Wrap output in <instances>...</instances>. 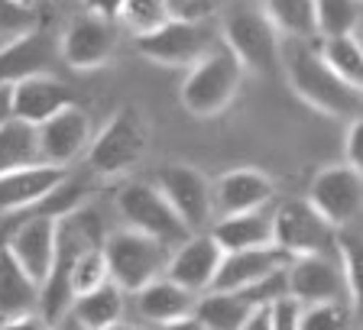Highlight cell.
I'll use <instances>...</instances> for the list:
<instances>
[{
  "label": "cell",
  "mask_w": 363,
  "mask_h": 330,
  "mask_svg": "<svg viewBox=\"0 0 363 330\" xmlns=\"http://www.w3.org/2000/svg\"><path fill=\"white\" fill-rule=\"evenodd\" d=\"M36 140H39V162L65 169V165L88 146L91 123H88V117H84V110L78 104L65 107V110H59L45 123H39Z\"/></svg>",
  "instance_id": "18"
},
{
  "label": "cell",
  "mask_w": 363,
  "mask_h": 330,
  "mask_svg": "<svg viewBox=\"0 0 363 330\" xmlns=\"http://www.w3.org/2000/svg\"><path fill=\"white\" fill-rule=\"evenodd\" d=\"M344 159L350 165V169H357L360 172V165H363V120L360 117H354L347 127V143H344Z\"/></svg>",
  "instance_id": "35"
},
{
  "label": "cell",
  "mask_w": 363,
  "mask_h": 330,
  "mask_svg": "<svg viewBox=\"0 0 363 330\" xmlns=\"http://www.w3.org/2000/svg\"><path fill=\"white\" fill-rule=\"evenodd\" d=\"M117 30L113 20L98 13H82L68 23V30L59 39V55L72 68H98L113 55Z\"/></svg>",
  "instance_id": "14"
},
{
  "label": "cell",
  "mask_w": 363,
  "mask_h": 330,
  "mask_svg": "<svg viewBox=\"0 0 363 330\" xmlns=\"http://www.w3.org/2000/svg\"><path fill=\"white\" fill-rule=\"evenodd\" d=\"M52 330H91V327H84V324L78 321V317L72 314V311H65V314H62L59 321L52 324Z\"/></svg>",
  "instance_id": "42"
},
{
  "label": "cell",
  "mask_w": 363,
  "mask_h": 330,
  "mask_svg": "<svg viewBox=\"0 0 363 330\" xmlns=\"http://www.w3.org/2000/svg\"><path fill=\"white\" fill-rule=\"evenodd\" d=\"M68 311H72L84 327L104 330V327H111V324H117L123 317V292L113 285V282H104V285H98L94 292L72 298Z\"/></svg>",
  "instance_id": "27"
},
{
  "label": "cell",
  "mask_w": 363,
  "mask_h": 330,
  "mask_svg": "<svg viewBox=\"0 0 363 330\" xmlns=\"http://www.w3.org/2000/svg\"><path fill=\"white\" fill-rule=\"evenodd\" d=\"M166 4H169V13L179 16V20H198L204 0H166Z\"/></svg>",
  "instance_id": "39"
},
{
  "label": "cell",
  "mask_w": 363,
  "mask_h": 330,
  "mask_svg": "<svg viewBox=\"0 0 363 330\" xmlns=\"http://www.w3.org/2000/svg\"><path fill=\"white\" fill-rule=\"evenodd\" d=\"M298 330H354L350 301H321L298 308Z\"/></svg>",
  "instance_id": "31"
},
{
  "label": "cell",
  "mask_w": 363,
  "mask_h": 330,
  "mask_svg": "<svg viewBox=\"0 0 363 330\" xmlns=\"http://www.w3.org/2000/svg\"><path fill=\"white\" fill-rule=\"evenodd\" d=\"M55 233H59V220H52V217H26L7 227L4 246L10 249V256L30 272V278L39 282V285L45 282L49 266H52Z\"/></svg>",
  "instance_id": "15"
},
{
  "label": "cell",
  "mask_w": 363,
  "mask_h": 330,
  "mask_svg": "<svg viewBox=\"0 0 363 330\" xmlns=\"http://www.w3.org/2000/svg\"><path fill=\"white\" fill-rule=\"evenodd\" d=\"M59 36L49 30H30L10 39L0 49V84H16L36 75H52V65L59 62Z\"/></svg>",
  "instance_id": "13"
},
{
  "label": "cell",
  "mask_w": 363,
  "mask_h": 330,
  "mask_svg": "<svg viewBox=\"0 0 363 330\" xmlns=\"http://www.w3.org/2000/svg\"><path fill=\"white\" fill-rule=\"evenodd\" d=\"M298 301L292 298H276L272 301V330H298Z\"/></svg>",
  "instance_id": "36"
},
{
  "label": "cell",
  "mask_w": 363,
  "mask_h": 330,
  "mask_svg": "<svg viewBox=\"0 0 363 330\" xmlns=\"http://www.w3.org/2000/svg\"><path fill=\"white\" fill-rule=\"evenodd\" d=\"M220 246V253H237V249H257V246H276L272 243V214L247 210L234 217H220L208 233Z\"/></svg>",
  "instance_id": "22"
},
{
  "label": "cell",
  "mask_w": 363,
  "mask_h": 330,
  "mask_svg": "<svg viewBox=\"0 0 363 330\" xmlns=\"http://www.w3.org/2000/svg\"><path fill=\"white\" fill-rule=\"evenodd\" d=\"M214 210L220 217H234L247 210H259L272 198V181L257 169H234L211 188Z\"/></svg>",
  "instance_id": "21"
},
{
  "label": "cell",
  "mask_w": 363,
  "mask_h": 330,
  "mask_svg": "<svg viewBox=\"0 0 363 330\" xmlns=\"http://www.w3.org/2000/svg\"><path fill=\"white\" fill-rule=\"evenodd\" d=\"M253 308L257 305L247 298V292H208L201 301H195L191 314L208 330H237Z\"/></svg>",
  "instance_id": "25"
},
{
  "label": "cell",
  "mask_w": 363,
  "mask_h": 330,
  "mask_svg": "<svg viewBox=\"0 0 363 330\" xmlns=\"http://www.w3.org/2000/svg\"><path fill=\"white\" fill-rule=\"evenodd\" d=\"M117 207L127 217L130 230L146 233L162 246H182L191 237V230L182 224V217L172 210V204L159 195L156 185L146 181H130L117 198Z\"/></svg>",
  "instance_id": "5"
},
{
  "label": "cell",
  "mask_w": 363,
  "mask_h": 330,
  "mask_svg": "<svg viewBox=\"0 0 363 330\" xmlns=\"http://www.w3.org/2000/svg\"><path fill=\"white\" fill-rule=\"evenodd\" d=\"M104 330H140V327H130V324H121V321H117V324H111V327H104Z\"/></svg>",
  "instance_id": "44"
},
{
  "label": "cell",
  "mask_w": 363,
  "mask_h": 330,
  "mask_svg": "<svg viewBox=\"0 0 363 330\" xmlns=\"http://www.w3.org/2000/svg\"><path fill=\"white\" fill-rule=\"evenodd\" d=\"M84 233L78 227V217H62L59 220V233H55V253H52V266L49 275L39 285V308H43V321L52 327L72 305V263H75L78 249L84 246Z\"/></svg>",
  "instance_id": "11"
},
{
  "label": "cell",
  "mask_w": 363,
  "mask_h": 330,
  "mask_svg": "<svg viewBox=\"0 0 363 330\" xmlns=\"http://www.w3.org/2000/svg\"><path fill=\"white\" fill-rule=\"evenodd\" d=\"M101 253L107 263V275L121 292H140L152 278L162 275L169 266V246L136 230L111 233Z\"/></svg>",
  "instance_id": "3"
},
{
  "label": "cell",
  "mask_w": 363,
  "mask_h": 330,
  "mask_svg": "<svg viewBox=\"0 0 363 330\" xmlns=\"http://www.w3.org/2000/svg\"><path fill=\"white\" fill-rule=\"evenodd\" d=\"M240 78H243V65L224 42H218L201 62H195L191 75L185 78L182 104L195 117H214L237 98Z\"/></svg>",
  "instance_id": "2"
},
{
  "label": "cell",
  "mask_w": 363,
  "mask_h": 330,
  "mask_svg": "<svg viewBox=\"0 0 363 330\" xmlns=\"http://www.w3.org/2000/svg\"><path fill=\"white\" fill-rule=\"evenodd\" d=\"M237 330H272V305H259L250 311V317Z\"/></svg>",
  "instance_id": "37"
},
{
  "label": "cell",
  "mask_w": 363,
  "mask_h": 330,
  "mask_svg": "<svg viewBox=\"0 0 363 330\" xmlns=\"http://www.w3.org/2000/svg\"><path fill=\"white\" fill-rule=\"evenodd\" d=\"M121 16L127 20V26L136 33V36L159 30L166 20H172L166 0H123V4H121Z\"/></svg>",
  "instance_id": "33"
},
{
  "label": "cell",
  "mask_w": 363,
  "mask_h": 330,
  "mask_svg": "<svg viewBox=\"0 0 363 330\" xmlns=\"http://www.w3.org/2000/svg\"><path fill=\"white\" fill-rule=\"evenodd\" d=\"M220 256H224L220 246L208 237V233H191L189 240L175 249V256L169 259L166 272L175 285H182L185 292H191V295L208 292L214 272H218Z\"/></svg>",
  "instance_id": "19"
},
{
  "label": "cell",
  "mask_w": 363,
  "mask_h": 330,
  "mask_svg": "<svg viewBox=\"0 0 363 330\" xmlns=\"http://www.w3.org/2000/svg\"><path fill=\"white\" fill-rule=\"evenodd\" d=\"M146 123L136 113V107H123L111 117L98 140L91 143L88 152V169L98 175H121L133 169L146 152Z\"/></svg>",
  "instance_id": "7"
},
{
  "label": "cell",
  "mask_w": 363,
  "mask_h": 330,
  "mask_svg": "<svg viewBox=\"0 0 363 330\" xmlns=\"http://www.w3.org/2000/svg\"><path fill=\"white\" fill-rule=\"evenodd\" d=\"M279 55H286L289 84L305 104H311L321 113H331V117H347V120L360 117L363 107L360 88H354L340 75H334L311 42H295L292 39L289 49Z\"/></svg>",
  "instance_id": "1"
},
{
  "label": "cell",
  "mask_w": 363,
  "mask_h": 330,
  "mask_svg": "<svg viewBox=\"0 0 363 330\" xmlns=\"http://www.w3.org/2000/svg\"><path fill=\"white\" fill-rule=\"evenodd\" d=\"M224 45L237 55L243 72L257 75H276L279 68V33L266 20L263 10L234 7L224 20Z\"/></svg>",
  "instance_id": "4"
},
{
  "label": "cell",
  "mask_w": 363,
  "mask_h": 330,
  "mask_svg": "<svg viewBox=\"0 0 363 330\" xmlns=\"http://www.w3.org/2000/svg\"><path fill=\"white\" fill-rule=\"evenodd\" d=\"M39 26V16L33 10V4H23V0H0V36H23Z\"/></svg>",
  "instance_id": "34"
},
{
  "label": "cell",
  "mask_w": 363,
  "mask_h": 330,
  "mask_svg": "<svg viewBox=\"0 0 363 330\" xmlns=\"http://www.w3.org/2000/svg\"><path fill=\"white\" fill-rule=\"evenodd\" d=\"M26 165H39L36 127L10 117V120L0 127V175L26 169Z\"/></svg>",
  "instance_id": "28"
},
{
  "label": "cell",
  "mask_w": 363,
  "mask_h": 330,
  "mask_svg": "<svg viewBox=\"0 0 363 330\" xmlns=\"http://www.w3.org/2000/svg\"><path fill=\"white\" fill-rule=\"evenodd\" d=\"M75 104L78 101L72 88H65L55 75H36L10 84V113H13V120H23L30 127H39L59 110Z\"/></svg>",
  "instance_id": "17"
},
{
  "label": "cell",
  "mask_w": 363,
  "mask_h": 330,
  "mask_svg": "<svg viewBox=\"0 0 363 330\" xmlns=\"http://www.w3.org/2000/svg\"><path fill=\"white\" fill-rule=\"evenodd\" d=\"M39 308V282L16 263L10 249L0 243V321L20 314H36Z\"/></svg>",
  "instance_id": "23"
},
{
  "label": "cell",
  "mask_w": 363,
  "mask_h": 330,
  "mask_svg": "<svg viewBox=\"0 0 363 330\" xmlns=\"http://www.w3.org/2000/svg\"><path fill=\"white\" fill-rule=\"evenodd\" d=\"M289 259H292V256L282 253L279 246H257V249L224 253L208 292H237V288L257 285L263 278L276 275L279 269H286Z\"/></svg>",
  "instance_id": "16"
},
{
  "label": "cell",
  "mask_w": 363,
  "mask_h": 330,
  "mask_svg": "<svg viewBox=\"0 0 363 330\" xmlns=\"http://www.w3.org/2000/svg\"><path fill=\"white\" fill-rule=\"evenodd\" d=\"M84 4H88V13H98V16L113 20V16H121V4H123V0H84Z\"/></svg>",
  "instance_id": "40"
},
{
  "label": "cell",
  "mask_w": 363,
  "mask_h": 330,
  "mask_svg": "<svg viewBox=\"0 0 363 330\" xmlns=\"http://www.w3.org/2000/svg\"><path fill=\"white\" fill-rule=\"evenodd\" d=\"M136 295V308L146 321L152 324H169L179 317H189L195 311V295L175 285L172 278H152L150 285H143Z\"/></svg>",
  "instance_id": "24"
},
{
  "label": "cell",
  "mask_w": 363,
  "mask_h": 330,
  "mask_svg": "<svg viewBox=\"0 0 363 330\" xmlns=\"http://www.w3.org/2000/svg\"><path fill=\"white\" fill-rule=\"evenodd\" d=\"M13 113H10V84H0V127L10 120Z\"/></svg>",
  "instance_id": "43"
},
{
  "label": "cell",
  "mask_w": 363,
  "mask_h": 330,
  "mask_svg": "<svg viewBox=\"0 0 363 330\" xmlns=\"http://www.w3.org/2000/svg\"><path fill=\"white\" fill-rule=\"evenodd\" d=\"M159 195L172 204V210L182 217V224L191 233H204L214 217V195L211 181L204 178L191 165H162L156 172Z\"/></svg>",
  "instance_id": "8"
},
{
  "label": "cell",
  "mask_w": 363,
  "mask_h": 330,
  "mask_svg": "<svg viewBox=\"0 0 363 330\" xmlns=\"http://www.w3.org/2000/svg\"><path fill=\"white\" fill-rule=\"evenodd\" d=\"M266 20L276 33L295 39V42H315L318 39V16L311 0H266Z\"/></svg>",
  "instance_id": "26"
},
{
  "label": "cell",
  "mask_w": 363,
  "mask_h": 330,
  "mask_svg": "<svg viewBox=\"0 0 363 330\" xmlns=\"http://www.w3.org/2000/svg\"><path fill=\"white\" fill-rule=\"evenodd\" d=\"M334 233L308 201H286L272 214V243L289 256L334 253Z\"/></svg>",
  "instance_id": "10"
},
{
  "label": "cell",
  "mask_w": 363,
  "mask_h": 330,
  "mask_svg": "<svg viewBox=\"0 0 363 330\" xmlns=\"http://www.w3.org/2000/svg\"><path fill=\"white\" fill-rule=\"evenodd\" d=\"M68 175V169H59V165H26V169H16V172L0 175V217H10L16 210L30 207L33 201L52 191L62 178Z\"/></svg>",
  "instance_id": "20"
},
{
  "label": "cell",
  "mask_w": 363,
  "mask_h": 330,
  "mask_svg": "<svg viewBox=\"0 0 363 330\" xmlns=\"http://www.w3.org/2000/svg\"><path fill=\"white\" fill-rule=\"evenodd\" d=\"M23 4H36V0H23Z\"/></svg>",
  "instance_id": "45"
},
{
  "label": "cell",
  "mask_w": 363,
  "mask_h": 330,
  "mask_svg": "<svg viewBox=\"0 0 363 330\" xmlns=\"http://www.w3.org/2000/svg\"><path fill=\"white\" fill-rule=\"evenodd\" d=\"M286 298L298 301V305L350 301L337 256L334 253L292 256L286 266Z\"/></svg>",
  "instance_id": "9"
},
{
  "label": "cell",
  "mask_w": 363,
  "mask_h": 330,
  "mask_svg": "<svg viewBox=\"0 0 363 330\" xmlns=\"http://www.w3.org/2000/svg\"><path fill=\"white\" fill-rule=\"evenodd\" d=\"M0 330H52L43 317L36 314H20V317H7V321H0Z\"/></svg>",
  "instance_id": "38"
},
{
  "label": "cell",
  "mask_w": 363,
  "mask_h": 330,
  "mask_svg": "<svg viewBox=\"0 0 363 330\" xmlns=\"http://www.w3.org/2000/svg\"><path fill=\"white\" fill-rule=\"evenodd\" d=\"M318 16V39L347 36L360 26V0H311Z\"/></svg>",
  "instance_id": "30"
},
{
  "label": "cell",
  "mask_w": 363,
  "mask_h": 330,
  "mask_svg": "<svg viewBox=\"0 0 363 330\" xmlns=\"http://www.w3.org/2000/svg\"><path fill=\"white\" fill-rule=\"evenodd\" d=\"M162 330H208V327H204L195 314H189V317H179V321L162 324Z\"/></svg>",
  "instance_id": "41"
},
{
  "label": "cell",
  "mask_w": 363,
  "mask_h": 330,
  "mask_svg": "<svg viewBox=\"0 0 363 330\" xmlns=\"http://www.w3.org/2000/svg\"><path fill=\"white\" fill-rule=\"evenodd\" d=\"M308 204L337 230V227H350L360 217L363 204V178L350 165H334L318 172L311 181Z\"/></svg>",
  "instance_id": "12"
},
{
  "label": "cell",
  "mask_w": 363,
  "mask_h": 330,
  "mask_svg": "<svg viewBox=\"0 0 363 330\" xmlns=\"http://www.w3.org/2000/svg\"><path fill=\"white\" fill-rule=\"evenodd\" d=\"M315 49L334 75H340L354 88L363 84V49L354 33H347V36H321V42Z\"/></svg>",
  "instance_id": "29"
},
{
  "label": "cell",
  "mask_w": 363,
  "mask_h": 330,
  "mask_svg": "<svg viewBox=\"0 0 363 330\" xmlns=\"http://www.w3.org/2000/svg\"><path fill=\"white\" fill-rule=\"evenodd\" d=\"M104 282H111V275H107V263H104V253H101L98 246L84 243V246L78 249L75 263H72V298L94 292V288L104 285Z\"/></svg>",
  "instance_id": "32"
},
{
  "label": "cell",
  "mask_w": 363,
  "mask_h": 330,
  "mask_svg": "<svg viewBox=\"0 0 363 330\" xmlns=\"http://www.w3.org/2000/svg\"><path fill=\"white\" fill-rule=\"evenodd\" d=\"M220 39L201 20H166L159 30L136 36V52L159 65H195L211 52Z\"/></svg>",
  "instance_id": "6"
}]
</instances>
